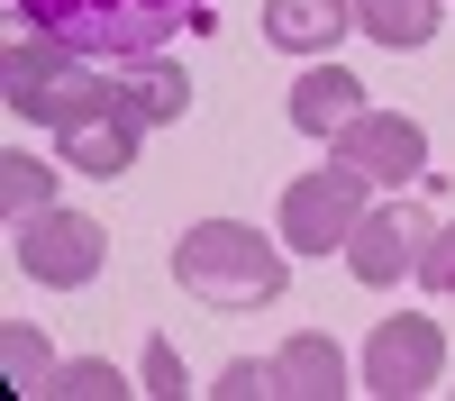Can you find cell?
Segmentation results:
<instances>
[{"mask_svg": "<svg viewBox=\"0 0 455 401\" xmlns=\"http://www.w3.org/2000/svg\"><path fill=\"white\" fill-rule=\"evenodd\" d=\"M0 100H10V119H36V128L64 137L83 119H109V109H119V83H109L92 55H73L64 36L19 28L10 55H0Z\"/></svg>", "mask_w": 455, "mask_h": 401, "instance_id": "2", "label": "cell"}, {"mask_svg": "<svg viewBox=\"0 0 455 401\" xmlns=\"http://www.w3.org/2000/svg\"><path fill=\"white\" fill-rule=\"evenodd\" d=\"M10 10H19V28L64 36L92 64H137V55H164L201 19V0H10Z\"/></svg>", "mask_w": 455, "mask_h": 401, "instance_id": "1", "label": "cell"}, {"mask_svg": "<svg viewBox=\"0 0 455 401\" xmlns=\"http://www.w3.org/2000/svg\"><path fill=\"white\" fill-rule=\"evenodd\" d=\"M137 119L128 109H109V119H83V128H64V164L73 173H100V182H119L128 164H137Z\"/></svg>", "mask_w": 455, "mask_h": 401, "instance_id": "13", "label": "cell"}, {"mask_svg": "<svg viewBox=\"0 0 455 401\" xmlns=\"http://www.w3.org/2000/svg\"><path fill=\"white\" fill-rule=\"evenodd\" d=\"M210 392H219V401H255V392H283V374H274V356H237Z\"/></svg>", "mask_w": 455, "mask_h": 401, "instance_id": "17", "label": "cell"}, {"mask_svg": "<svg viewBox=\"0 0 455 401\" xmlns=\"http://www.w3.org/2000/svg\"><path fill=\"white\" fill-rule=\"evenodd\" d=\"M328 156H347V164H364L373 182H410L428 164V128L419 119H401V109H364V119H347L328 137Z\"/></svg>", "mask_w": 455, "mask_h": 401, "instance_id": "8", "label": "cell"}, {"mask_svg": "<svg viewBox=\"0 0 455 401\" xmlns=\"http://www.w3.org/2000/svg\"><path fill=\"white\" fill-rule=\"evenodd\" d=\"M364 164H347V156H328L319 173H300L291 192H283V246H300V255H347V237H355V219L373 210L364 201Z\"/></svg>", "mask_w": 455, "mask_h": 401, "instance_id": "4", "label": "cell"}, {"mask_svg": "<svg viewBox=\"0 0 455 401\" xmlns=\"http://www.w3.org/2000/svg\"><path fill=\"white\" fill-rule=\"evenodd\" d=\"M274 374H283L291 401H337V392H355V383H347V356H337L328 328H300V338L274 356Z\"/></svg>", "mask_w": 455, "mask_h": 401, "instance_id": "12", "label": "cell"}, {"mask_svg": "<svg viewBox=\"0 0 455 401\" xmlns=\"http://www.w3.org/2000/svg\"><path fill=\"white\" fill-rule=\"evenodd\" d=\"M173 283L201 310H264V301H283V246L255 237L246 219H201V229L173 237Z\"/></svg>", "mask_w": 455, "mask_h": 401, "instance_id": "3", "label": "cell"}, {"mask_svg": "<svg viewBox=\"0 0 455 401\" xmlns=\"http://www.w3.org/2000/svg\"><path fill=\"white\" fill-rule=\"evenodd\" d=\"M419 283L455 301V229H437V237H428V255H419Z\"/></svg>", "mask_w": 455, "mask_h": 401, "instance_id": "19", "label": "cell"}, {"mask_svg": "<svg viewBox=\"0 0 455 401\" xmlns=\"http://www.w3.org/2000/svg\"><path fill=\"white\" fill-rule=\"evenodd\" d=\"M55 401H109V392H128L119 374H109L100 356H83V365H55V383H46Z\"/></svg>", "mask_w": 455, "mask_h": 401, "instance_id": "16", "label": "cell"}, {"mask_svg": "<svg viewBox=\"0 0 455 401\" xmlns=\"http://www.w3.org/2000/svg\"><path fill=\"white\" fill-rule=\"evenodd\" d=\"M119 109L137 128H173L182 109H192V83H182V64H164V55H137L128 73H119Z\"/></svg>", "mask_w": 455, "mask_h": 401, "instance_id": "11", "label": "cell"}, {"mask_svg": "<svg viewBox=\"0 0 455 401\" xmlns=\"http://www.w3.org/2000/svg\"><path fill=\"white\" fill-rule=\"evenodd\" d=\"M19 274L28 283H46V292H83L92 274H100V255H109V237H100V219H83V210H28L19 219Z\"/></svg>", "mask_w": 455, "mask_h": 401, "instance_id": "5", "label": "cell"}, {"mask_svg": "<svg viewBox=\"0 0 455 401\" xmlns=\"http://www.w3.org/2000/svg\"><path fill=\"white\" fill-rule=\"evenodd\" d=\"M355 28L373 46H392V55H419L437 36V0H355Z\"/></svg>", "mask_w": 455, "mask_h": 401, "instance_id": "14", "label": "cell"}, {"mask_svg": "<svg viewBox=\"0 0 455 401\" xmlns=\"http://www.w3.org/2000/svg\"><path fill=\"white\" fill-rule=\"evenodd\" d=\"M347 119H364V83H355L347 64H310L291 83V128L300 137H337Z\"/></svg>", "mask_w": 455, "mask_h": 401, "instance_id": "9", "label": "cell"}, {"mask_svg": "<svg viewBox=\"0 0 455 401\" xmlns=\"http://www.w3.org/2000/svg\"><path fill=\"white\" fill-rule=\"evenodd\" d=\"M146 392H182V356H173V338H146Z\"/></svg>", "mask_w": 455, "mask_h": 401, "instance_id": "20", "label": "cell"}, {"mask_svg": "<svg viewBox=\"0 0 455 401\" xmlns=\"http://www.w3.org/2000/svg\"><path fill=\"white\" fill-rule=\"evenodd\" d=\"M10 374H19L28 392H46V383H55V356H46V338H28V328H10Z\"/></svg>", "mask_w": 455, "mask_h": 401, "instance_id": "18", "label": "cell"}, {"mask_svg": "<svg viewBox=\"0 0 455 401\" xmlns=\"http://www.w3.org/2000/svg\"><path fill=\"white\" fill-rule=\"evenodd\" d=\"M355 28V0H264V36L283 55H328Z\"/></svg>", "mask_w": 455, "mask_h": 401, "instance_id": "10", "label": "cell"}, {"mask_svg": "<svg viewBox=\"0 0 455 401\" xmlns=\"http://www.w3.org/2000/svg\"><path fill=\"white\" fill-rule=\"evenodd\" d=\"M0 201H10V229H19L28 210L55 201V164H36V156H0Z\"/></svg>", "mask_w": 455, "mask_h": 401, "instance_id": "15", "label": "cell"}, {"mask_svg": "<svg viewBox=\"0 0 455 401\" xmlns=\"http://www.w3.org/2000/svg\"><path fill=\"white\" fill-rule=\"evenodd\" d=\"M428 237H437L428 210H410V201H373V210L355 219V237H347V274L383 292V283H401V274H419Z\"/></svg>", "mask_w": 455, "mask_h": 401, "instance_id": "7", "label": "cell"}, {"mask_svg": "<svg viewBox=\"0 0 455 401\" xmlns=\"http://www.w3.org/2000/svg\"><path fill=\"white\" fill-rule=\"evenodd\" d=\"M437 374H446V328L428 310H401V319H383L364 338V392L419 401V392H437Z\"/></svg>", "mask_w": 455, "mask_h": 401, "instance_id": "6", "label": "cell"}]
</instances>
